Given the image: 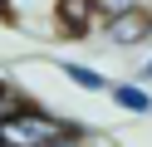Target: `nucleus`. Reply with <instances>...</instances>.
Instances as JSON below:
<instances>
[{"instance_id": "obj_7", "label": "nucleus", "mask_w": 152, "mask_h": 147, "mask_svg": "<svg viewBox=\"0 0 152 147\" xmlns=\"http://www.w3.org/2000/svg\"><path fill=\"white\" fill-rule=\"evenodd\" d=\"M25 103H30V98H25L15 83H5V78H0V123H5V118H15Z\"/></svg>"}, {"instance_id": "obj_3", "label": "nucleus", "mask_w": 152, "mask_h": 147, "mask_svg": "<svg viewBox=\"0 0 152 147\" xmlns=\"http://www.w3.org/2000/svg\"><path fill=\"white\" fill-rule=\"evenodd\" d=\"M5 20H15V25L25 29H49V34H59V0H5Z\"/></svg>"}, {"instance_id": "obj_8", "label": "nucleus", "mask_w": 152, "mask_h": 147, "mask_svg": "<svg viewBox=\"0 0 152 147\" xmlns=\"http://www.w3.org/2000/svg\"><path fill=\"white\" fill-rule=\"evenodd\" d=\"M137 83H142V88H147V83H152V54H147V64H142V69H137Z\"/></svg>"}, {"instance_id": "obj_4", "label": "nucleus", "mask_w": 152, "mask_h": 147, "mask_svg": "<svg viewBox=\"0 0 152 147\" xmlns=\"http://www.w3.org/2000/svg\"><path fill=\"white\" fill-rule=\"evenodd\" d=\"M59 74L69 78V83H79L83 93H108V88H113V78L103 74V69H93V64H79V59H59Z\"/></svg>"}, {"instance_id": "obj_9", "label": "nucleus", "mask_w": 152, "mask_h": 147, "mask_svg": "<svg viewBox=\"0 0 152 147\" xmlns=\"http://www.w3.org/2000/svg\"><path fill=\"white\" fill-rule=\"evenodd\" d=\"M0 15H5V0H0Z\"/></svg>"}, {"instance_id": "obj_6", "label": "nucleus", "mask_w": 152, "mask_h": 147, "mask_svg": "<svg viewBox=\"0 0 152 147\" xmlns=\"http://www.w3.org/2000/svg\"><path fill=\"white\" fill-rule=\"evenodd\" d=\"M88 5H93V15H98V25H103V20L132 15V10H147V0H88Z\"/></svg>"}, {"instance_id": "obj_1", "label": "nucleus", "mask_w": 152, "mask_h": 147, "mask_svg": "<svg viewBox=\"0 0 152 147\" xmlns=\"http://www.w3.org/2000/svg\"><path fill=\"white\" fill-rule=\"evenodd\" d=\"M59 127H64V118L44 113L39 103H25L15 118H5V123H0V147H44Z\"/></svg>"}, {"instance_id": "obj_5", "label": "nucleus", "mask_w": 152, "mask_h": 147, "mask_svg": "<svg viewBox=\"0 0 152 147\" xmlns=\"http://www.w3.org/2000/svg\"><path fill=\"white\" fill-rule=\"evenodd\" d=\"M108 98H113L118 113H132V118H147V113H152V93H147L142 83H113Z\"/></svg>"}, {"instance_id": "obj_2", "label": "nucleus", "mask_w": 152, "mask_h": 147, "mask_svg": "<svg viewBox=\"0 0 152 147\" xmlns=\"http://www.w3.org/2000/svg\"><path fill=\"white\" fill-rule=\"evenodd\" d=\"M152 34V10H132V15H118V20H103L98 25V39H103V49H132V44H142V39Z\"/></svg>"}]
</instances>
